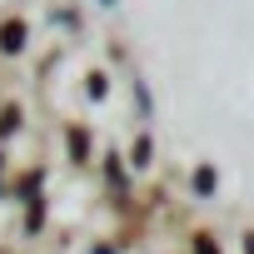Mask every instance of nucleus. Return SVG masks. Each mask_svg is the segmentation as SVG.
<instances>
[{
    "instance_id": "1",
    "label": "nucleus",
    "mask_w": 254,
    "mask_h": 254,
    "mask_svg": "<svg viewBox=\"0 0 254 254\" xmlns=\"http://www.w3.org/2000/svg\"><path fill=\"white\" fill-rule=\"evenodd\" d=\"M40 110L10 75L0 45V254H60L45 234L65 229V209H50V194H70L75 180L50 150H70L40 130Z\"/></svg>"
}]
</instances>
